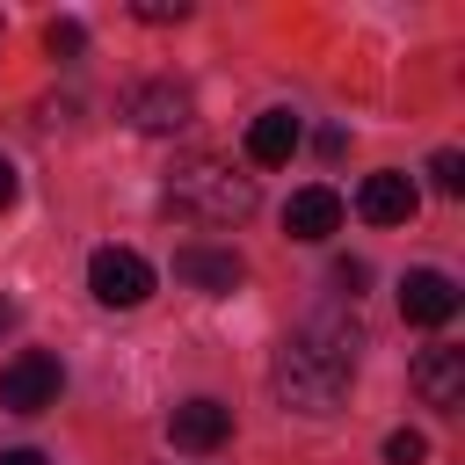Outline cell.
<instances>
[{
	"mask_svg": "<svg viewBox=\"0 0 465 465\" xmlns=\"http://www.w3.org/2000/svg\"><path fill=\"white\" fill-rule=\"evenodd\" d=\"M298 153V116L291 109H262L254 124H247V160L254 167H283Z\"/></svg>",
	"mask_w": 465,
	"mask_h": 465,
	"instance_id": "cell-12",
	"label": "cell"
},
{
	"mask_svg": "<svg viewBox=\"0 0 465 465\" xmlns=\"http://www.w3.org/2000/svg\"><path fill=\"white\" fill-rule=\"evenodd\" d=\"M0 465H44V450H0Z\"/></svg>",
	"mask_w": 465,
	"mask_h": 465,
	"instance_id": "cell-18",
	"label": "cell"
},
{
	"mask_svg": "<svg viewBox=\"0 0 465 465\" xmlns=\"http://www.w3.org/2000/svg\"><path fill=\"white\" fill-rule=\"evenodd\" d=\"M174 276L196 283V291H211V298H225V291H240L247 262L232 247H174Z\"/></svg>",
	"mask_w": 465,
	"mask_h": 465,
	"instance_id": "cell-8",
	"label": "cell"
},
{
	"mask_svg": "<svg viewBox=\"0 0 465 465\" xmlns=\"http://www.w3.org/2000/svg\"><path fill=\"white\" fill-rule=\"evenodd\" d=\"M7 320H15V305H0V327H7Z\"/></svg>",
	"mask_w": 465,
	"mask_h": 465,
	"instance_id": "cell-19",
	"label": "cell"
},
{
	"mask_svg": "<svg viewBox=\"0 0 465 465\" xmlns=\"http://www.w3.org/2000/svg\"><path fill=\"white\" fill-rule=\"evenodd\" d=\"M44 51H51V58H80V51H87V29H80L73 15H58V22H44Z\"/></svg>",
	"mask_w": 465,
	"mask_h": 465,
	"instance_id": "cell-13",
	"label": "cell"
},
{
	"mask_svg": "<svg viewBox=\"0 0 465 465\" xmlns=\"http://www.w3.org/2000/svg\"><path fill=\"white\" fill-rule=\"evenodd\" d=\"M421 458H429V443H421L414 429H392V436H385V465H421Z\"/></svg>",
	"mask_w": 465,
	"mask_h": 465,
	"instance_id": "cell-15",
	"label": "cell"
},
{
	"mask_svg": "<svg viewBox=\"0 0 465 465\" xmlns=\"http://www.w3.org/2000/svg\"><path fill=\"white\" fill-rule=\"evenodd\" d=\"M407 385H414V400H421V407L450 414V407L465 400V349H450V341L421 349V356H414V371H407Z\"/></svg>",
	"mask_w": 465,
	"mask_h": 465,
	"instance_id": "cell-6",
	"label": "cell"
},
{
	"mask_svg": "<svg viewBox=\"0 0 465 465\" xmlns=\"http://www.w3.org/2000/svg\"><path fill=\"white\" fill-rule=\"evenodd\" d=\"M0 29H7V22H0Z\"/></svg>",
	"mask_w": 465,
	"mask_h": 465,
	"instance_id": "cell-20",
	"label": "cell"
},
{
	"mask_svg": "<svg viewBox=\"0 0 465 465\" xmlns=\"http://www.w3.org/2000/svg\"><path fill=\"white\" fill-rule=\"evenodd\" d=\"M341 225V196L327 189V182H312V189H298L291 203H283V232L291 240H327Z\"/></svg>",
	"mask_w": 465,
	"mask_h": 465,
	"instance_id": "cell-11",
	"label": "cell"
},
{
	"mask_svg": "<svg viewBox=\"0 0 465 465\" xmlns=\"http://www.w3.org/2000/svg\"><path fill=\"white\" fill-rule=\"evenodd\" d=\"M131 15H138V22H182L189 0H131Z\"/></svg>",
	"mask_w": 465,
	"mask_h": 465,
	"instance_id": "cell-16",
	"label": "cell"
},
{
	"mask_svg": "<svg viewBox=\"0 0 465 465\" xmlns=\"http://www.w3.org/2000/svg\"><path fill=\"white\" fill-rule=\"evenodd\" d=\"M356 349H363V327H356V320L312 312V320L276 349V363H269L276 400L298 407V414H334L341 392H349V378H356Z\"/></svg>",
	"mask_w": 465,
	"mask_h": 465,
	"instance_id": "cell-1",
	"label": "cell"
},
{
	"mask_svg": "<svg viewBox=\"0 0 465 465\" xmlns=\"http://www.w3.org/2000/svg\"><path fill=\"white\" fill-rule=\"evenodd\" d=\"M421 211V189H414V174H400V167H378V174H363V189H356V218L363 225H407Z\"/></svg>",
	"mask_w": 465,
	"mask_h": 465,
	"instance_id": "cell-7",
	"label": "cell"
},
{
	"mask_svg": "<svg viewBox=\"0 0 465 465\" xmlns=\"http://www.w3.org/2000/svg\"><path fill=\"white\" fill-rule=\"evenodd\" d=\"M58 385H65L58 356L22 349V356L0 371V407H7V414H44V407H58Z\"/></svg>",
	"mask_w": 465,
	"mask_h": 465,
	"instance_id": "cell-4",
	"label": "cell"
},
{
	"mask_svg": "<svg viewBox=\"0 0 465 465\" xmlns=\"http://www.w3.org/2000/svg\"><path fill=\"white\" fill-rule=\"evenodd\" d=\"M87 291H94L102 305L131 312V305L153 298V262H145L138 247H94V254H87Z\"/></svg>",
	"mask_w": 465,
	"mask_h": 465,
	"instance_id": "cell-3",
	"label": "cell"
},
{
	"mask_svg": "<svg viewBox=\"0 0 465 465\" xmlns=\"http://www.w3.org/2000/svg\"><path fill=\"white\" fill-rule=\"evenodd\" d=\"M124 116H131L138 131L167 138V131H189V124H196V94H189L182 80H138V87L124 94Z\"/></svg>",
	"mask_w": 465,
	"mask_h": 465,
	"instance_id": "cell-5",
	"label": "cell"
},
{
	"mask_svg": "<svg viewBox=\"0 0 465 465\" xmlns=\"http://www.w3.org/2000/svg\"><path fill=\"white\" fill-rule=\"evenodd\" d=\"M429 174H436V189H443V196H465V160H458L450 145H443V153L429 160Z\"/></svg>",
	"mask_w": 465,
	"mask_h": 465,
	"instance_id": "cell-14",
	"label": "cell"
},
{
	"mask_svg": "<svg viewBox=\"0 0 465 465\" xmlns=\"http://www.w3.org/2000/svg\"><path fill=\"white\" fill-rule=\"evenodd\" d=\"M160 203H167V218H182V225H240V218H254L262 189H254V174H240L232 160L189 153V160L167 174Z\"/></svg>",
	"mask_w": 465,
	"mask_h": 465,
	"instance_id": "cell-2",
	"label": "cell"
},
{
	"mask_svg": "<svg viewBox=\"0 0 465 465\" xmlns=\"http://www.w3.org/2000/svg\"><path fill=\"white\" fill-rule=\"evenodd\" d=\"M15 189H22V182H15V160H7V153H0V211H7V203H15Z\"/></svg>",
	"mask_w": 465,
	"mask_h": 465,
	"instance_id": "cell-17",
	"label": "cell"
},
{
	"mask_svg": "<svg viewBox=\"0 0 465 465\" xmlns=\"http://www.w3.org/2000/svg\"><path fill=\"white\" fill-rule=\"evenodd\" d=\"M167 436H174L182 450H218V443L232 436V407H218V400H182L174 421H167Z\"/></svg>",
	"mask_w": 465,
	"mask_h": 465,
	"instance_id": "cell-10",
	"label": "cell"
},
{
	"mask_svg": "<svg viewBox=\"0 0 465 465\" xmlns=\"http://www.w3.org/2000/svg\"><path fill=\"white\" fill-rule=\"evenodd\" d=\"M400 312H407L414 327H443V320L458 312V283H450L443 269H407V283H400Z\"/></svg>",
	"mask_w": 465,
	"mask_h": 465,
	"instance_id": "cell-9",
	"label": "cell"
}]
</instances>
